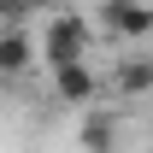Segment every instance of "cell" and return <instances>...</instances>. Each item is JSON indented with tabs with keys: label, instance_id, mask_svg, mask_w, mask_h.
Wrapping results in <instances>:
<instances>
[{
	"label": "cell",
	"instance_id": "6da1fadb",
	"mask_svg": "<svg viewBox=\"0 0 153 153\" xmlns=\"http://www.w3.org/2000/svg\"><path fill=\"white\" fill-rule=\"evenodd\" d=\"M82 47H88V24L76 18V12H59V18L47 24V36H41V59H47V65L82 59Z\"/></svg>",
	"mask_w": 153,
	"mask_h": 153
},
{
	"label": "cell",
	"instance_id": "7a4b0ae2",
	"mask_svg": "<svg viewBox=\"0 0 153 153\" xmlns=\"http://www.w3.org/2000/svg\"><path fill=\"white\" fill-rule=\"evenodd\" d=\"M100 24L112 30V36H147L153 30V0H106L100 6Z\"/></svg>",
	"mask_w": 153,
	"mask_h": 153
},
{
	"label": "cell",
	"instance_id": "3957f363",
	"mask_svg": "<svg viewBox=\"0 0 153 153\" xmlns=\"http://www.w3.org/2000/svg\"><path fill=\"white\" fill-rule=\"evenodd\" d=\"M47 71H53V94L65 106H88L94 100V76H88L82 59H65V65H47Z\"/></svg>",
	"mask_w": 153,
	"mask_h": 153
},
{
	"label": "cell",
	"instance_id": "277c9868",
	"mask_svg": "<svg viewBox=\"0 0 153 153\" xmlns=\"http://www.w3.org/2000/svg\"><path fill=\"white\" fill-rule=\"evenodd\" d=\"M18 71H30V36L6 30L0 36V76H18Z\"/></svg>",
	"mask_w": 153,
	"mask_h": 153
},
{
	"label": "cell",
	"instance_id": "5b68a950",
	"mask_svg": "<svg viewBox=\"0 0 153 153\" xmlns=\"http://www.w3.org/2000/svg\"><path fill=\"white\" fill-rule=\"evenodd\" d=\"M118 94H153V59H124L118 65Z\"/></svg>",
	"mask_w": 153,
	"mask_h": 153
},
{
	"label": "cell",
	"instance_id": "8992f818",
	"mask_svg": "<svg viewBox=\"0 0 153 153\" xmlns=\"http://www.w3.org/2000/svg\"><path fill=\"white\" fill-rule=\"evenodd\" d=\"M82 141H88V147H112V124H106V118H94V124L82 130Z\"/></svg>",
	"mask_w": 153,
	"mask_h": 153
},
{
	"label": "cell",
	"instance_id": "52a82bcc",
	"mask_svg": "<svg viewBox=\"0 0 153 153\" xmlns=\"http://www.w3.org/2000/svg\"><path fill=\"white\" fill-rule=\"evenodd\" d=\"M12 6H30V12H36V6H47V0H12Z\"/></svg>",
	"mask_w": 153,
	"mask_h": 153
},
{
	"label": "cell",
	"instance_id": "ba28073f",
	"mask_svg": "<svg viewBox=\"0 0 153 153\" xmlns=\"http://www.w3.org/2000/svg\"><path fill=\"white\" fill-rule=\"evenodd\" d=\"M6 12H18V6H12V0H0V18H6Z\"/></svg>",
	"mask_w": 153,
	"mask_h": 153
}]
</instances>
